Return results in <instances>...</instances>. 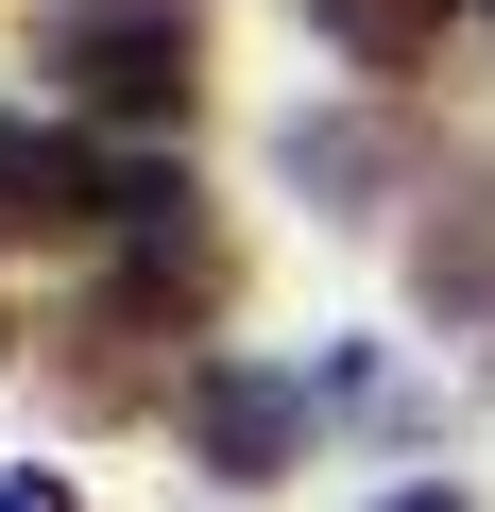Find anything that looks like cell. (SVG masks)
Masks as SVG:
<instances>
[{
	"label": "cell",
	"mask_w": 495,
	"mask_h": 512,
	"mask_svg": "<svg viewBox=\"0 0 495 512\" xmlns=\"http://www.w3.org/2000/svg\"><path fill=\"white\" fill-rule=\"evenodd\" d=\"M0 222H18V239H52V222H120V171H103L86 137H52V120L0 103Z\"/></svg>",
	"instance_id": "3957f363"
},
{
	"label": "cell",
	"mask_w": 495,
	"mask_h": 512,
	"mask_svg": "<svg viewBox=\"0 0 495 512\" xmlns=\"http://www.w3.org/2000/svg\"><path fill=\"white\" fill-rule=\"evenodd\" d=\"M35 52H52V69H69V103H103V120H171V103H188V69H205L188 0H52Z\"/></svg>",
	"instance_id": "6da1fadb"
},
{
	"label": "cell",
	"mask_w": 495,
	"mask_h": 512,
	"mask_svg": "<svg viewBox=\"0 0 495 512\" xmlns=\"http://www.w3.org/2000/svg\"><path fill=\"white\" fill-rule=\"evenodd\" d=\"M188 444H205V478H274V461L308 444V376H274V359H205V376H188Z\"/></svg>",
	"instance_id": "7a4b0ae2"
},
{
	"label": "cell",
	"mask_w": 495,
	"mask_h": 512,
	"mask_svg": "<svg viewBox=\"0 0 495 512\" xmlns=\"http://www.w3.org/2000/svg\"><path fill=\"white\" fill-rule=\"evenodd\" d=\"M393 512H461V495H393Z\"/></svg>",
	"instance_id": "277c9868"
}]
</instances>
